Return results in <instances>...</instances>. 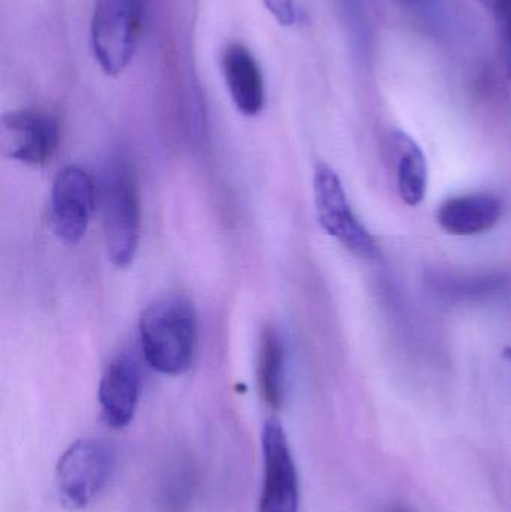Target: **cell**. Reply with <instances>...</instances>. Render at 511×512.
<instances>
[{
	"label": "cell",
	"instance_id": "12",
	"mask_svg": "<svg viewBox=\"0 0 511 512\" xmlns=\"http://www.w3.org/2000/svg\"><path fill=\"white\" fill-rule=\"evenodd\" d=\"M396 159V186L407 206L417 207L425 200L428 189V162L419 144L402 131L390 137Z\"/></svg>",
	"mask_w": 511,
	"mask_h": 512
},
{
	"label": "cell",
	"instance_id": "4",
	"mask_svg": "<svg viewBox=\"0 0 511 512\" xmlns=\"http://www.w3.org/2000/svg\"><path fill=\"white\" fill-rule=\"evenodd\" d=\"M116 469L113 447L101 439L75 441L56 468L60 502L69 510H83L110 483Z\"/></svg>",
	"mask_w": 511,
	"mask_h": 512
},
{
	"label": "cell",
	"instance_id": "7",
	"mask_svg": "<svg viewBox=\"0 0 511 512\" xmlns=\"http://www.w3.org/2000/svg\"><path fill=\"white\" fill-rule=\"evenodd\" d=\"M96 189L92 176L78 165H66L54 177L50 221L62 242L75 245L86 236L95 210Z\"/></svg>",
	"mask_w": 511,
	"mask_h": 512
},
{
	"label": "cell",
	"instance_id": "9",
	"mask_svg": "<svg viewBox=\"0 0 511 512\" xmlns=\"http://www.w3.org/2000/svg\"><path fill=\"white\" fill-rule=\"evenodd\" d=\"M102 420L111 429H125L134 420L141 397V372L129 355L114 358L99 384Z\"/></svg>",
	"mask_w": 511,
	"mask_h": 512
},
{
	"label": "cell",
	"instance_id": "8",
	"mask_svg": "<svg viewBox=\"0 0 511 512\" xmlns=\"http://www.w3.org/2000/svg\"><path fill=\"white\" fill-rule=\"evenodd\" d=\"M59 146V126L50 114L38 110L11 111L0 123L3 155L21 164L39 167L53 159Z\"/></svg>",
	"mask_w": 511,
	"mask_h": 512
},
{
	"label": "cell",
	"instance_id": "17",
	"mask_svg": "<svg viewBox=\"0 0 511 512\" xmlns=\"http://www.w3.org/2000/svg\"><path fill=\"white\" fill-rule=\"evenodd\" d=\"M395 2L405 8L413 9V11L426 12V8H429L435 0H395Z\"/></svg>",
	"mask_w": 511,
	"mask_h": 512
},
{
	"label": "cell",
	"instance_id": "13",
	"mask_svg": "<svg viewBox=\"0 0 511 512\" xmlns=\"http://www.w3.org/2000/svg\"><path fill=\"white\" fill-rule=\"evenodd\" d=\"M258 388L270 409H279L285 399V343L278 327H266L258 354Z\"/></svg>",
	"mask_w": 511,
	"mask_h": 512
},
{
	"label": "cell",
	"instance_id": "19",
	"mask_svg": "<svg viewBox=\"0 0 511 512\" xmlns=\"http://www.w3.org/2000/svg\"><path fill=\"white\" fill-rule=\"evenodd\" d=\"M506 355L507 357L511 358V348L507 349Z\"/></svg>",
	"mask_w": 511,
	"mask_h": 512
},
{
	"label": "cell",
	"instance_id": "6",
	"mask_svg": "<svg viewBox=\"0 0 511 512\" xmlns=\"http://www.w3.org/2000/svg\"><path fill=\"white\" fill-rule=\"evenodd\" d=\"M261 450L264 474L258 512H299V474L287 433L276 418L264 423Z\"/></svg>",
	"mask_w": 511,
	"mask_h": 512
},
{
	"label": "cell",
	"instance_id": "14",
	"mask_svg": "<svg viewBox=\"0 0 511 512\" xmlns=\"http://www.w3.org/2000/svg\"><path fill=\"white\" fill-rule=\"evenodd\" d=\"M495 24L501 62L511 80V0H479Z\"/></svg>",
	"mask_w": 511,
	"mask_h": 512
},
{
	"label": "cell",
	"instance_id": "15",
	"mask_svg": "<svg viewBox=\"0 0 511 512\" xmlns=\"http://www.w3.org/2000/svg\"><path fill=\"white\" fill-rule=\"evenodd\" d=\"M336 5L354 47L357 51H365L369 36L365 0H336Z\"/></svg>",
	"mask_w": 511,
	"mask_h": 512
},
{
	"label": "cell",
	"instance_id": "18",
	"mask_svg": "<svg viewBox=\"0 0 511 512\" xmlns=\"http://www.w3.org/2000/svg\"><path fill=\"white\" fill-rule=\"evenodd\" d=\"M390 512H411V511H408L407 508H404V507H395V508H392V510H390Z\"/></svg>",
	"mask_w": 511,
	"mask_h": 512
},
{
	"label": "cell",
	"instance_id": "3",
	"mask_svg": "<svg viewBox=\"0 0 511 512\" xmlns=\"http://www.w3.org/2000/svg\"><path fill=\"white\" fill-rule=\"evenodd\" d=\"M146 21V0H95L90 45L99 68L110 77L131 65Z\"/></svg>",
	"mask_w": 511,
	"mask_h": 512
},
{
	"label": "cell",
	"instance_id": "10",
	"mask_svg": "<svg viewBox=\"0 0 511 512\" xmlns=\"http://www.w3.org/2000/svg\"><path fill=\"white\" fill-rule=\"evenodd\" d=\"M221 68L237 111L246 117L258 116L266 105V81L254 53L233 42L222 53Z\"/></svg>",
	"mask_w": 511,
	"mask_h": 512
},
{
	"label": "cell",
	"instance_id": "5",
	"mask_svg": "<svg viewBox=\"0 0 511 512\" xmlns=\"http://www.w3.org/2000/svg\"><path fill=\"white\" fill-rule=\"evenodd\" d=\"M314 200L318 222L330 237L360 258L377 256V245L351 209L341 179L323 162L315 167Z\"/></svg>",
	"mask_w": 511,
	"mask_h": 512
},
{
	"label": "cell",
	"instance_id": "16",
	"mask_svg": "<svg viewBox=\"0 0 511 512\" xmlns=\"http://www.w3.org/2000/svg\"><path fill=\"white\" fill-rule=\"evenodd\" d=\"M267 11L281 26L291 27L297 21L296 0H263Z\"/></svg>",
	"mask_w": 511,
	"mask_h": 512
},
{
	"label": "cell",
	"instance_id": "1",
	"mask_svg": "<svg viewBox=\"0 0 511 512\" xmlns=\"http://www.w3.org/2000/svg\"><path fill=\"white\" fill-rule=\"evenodd\" d=\"M141 352L150 367L162 375L185 373L194 361L198 318L194 304L179 294L164 295L141 313Z\"/></svg>",
	"mask_w": 511,
	"mask_h": 512
},
{
	"label": "cell",
	"instance_id": "2",
	"mask_svg": "<svg viewBox=\"0 0 511 512\" xmlns=\"http://www.w3.org/2000/svg\"><path fill=\"white\" fill-rule=\"evenodd\" d=\"M99 191L108 258L116 267H128L140 245L141 209L134 170L123 156L107 162Z\"/></svg>",
	"mask_w": 511,
	"mask_h": 512
},
{
	"label": "cell",
	"instance_id": "11",
	"mask_svg": "<svg viewBox=\"0 0 511 512\" xmlns=\"http://www.w3.org/2000/svg\"><path fill=\"white\" fill-rule=\"evenodd\" d=\"M503 215V204L495 195L468 194L449 198L437 212V222L452 236H479L491 231Z\"/></svg>",
	"mask_w": 511,
	"mask_h": 512
}]
</instances>
